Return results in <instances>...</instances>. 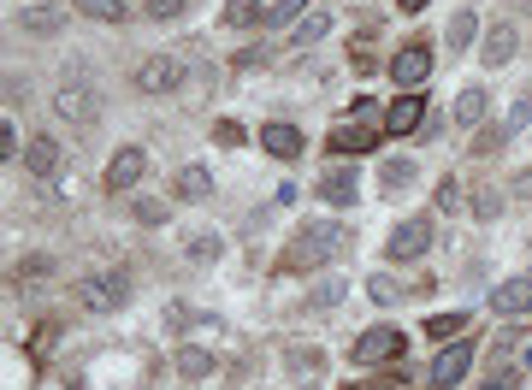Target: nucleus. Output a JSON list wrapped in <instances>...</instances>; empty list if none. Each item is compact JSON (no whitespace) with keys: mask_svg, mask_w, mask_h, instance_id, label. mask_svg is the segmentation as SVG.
I'll list each match as a JSON object with an SVG mask.
<instances>
[{"mask_svg":"<svg viewBox=\"0 0 532 390\" xmlns=\"http://www.w3.org/2000/svg\"><path fill=\"white\" fill-rule=\"evenodd\" d=\"M349 249V231L343 225H302L296 237H290V249L278 255V272H314V266H326V260H337Z\"/></svg>","mask_w":532,"mask_h":390,"instance_id":"f257e3e1","label":"nucleus"},{"mask_svg":"<svg viewBox=\"0 0 532 390\" xmlns=\"http://www.w3.org/2000/svg\"><path fill=\"white\" fill-rule=\"evenodd\" d=\"M473 355H479V349H473L467 337L444 343V349L432 355V367H426V385H432V390H456V385L467 379V373H473Z\"/></svg>","mask_w":532,"mask_h":390,"instance_id":"f03ea898","label":"nucleus"},{"mask_svg":"<svg viewBox=\"0 0 532 390\" xmlns=\"http://www.w3.org/2000/svg\"><path fill=\"white\" fill-rule=\"evenodd\" d=\"M77 302H83L89 314H119V308L131 302V278H125V272H101V278H83V284H77Z\"/></svg>","mask_w":532,"mask_h":390,"instance_id":"7ed1b4c3","label":"nucleus"},{"mask_svg":"<svg viewBox=\"0 0 532 390\" xmlns=\"http://www.w3.org/2000/svg\"><path fill=\"white\" fill-rule=\"evenodd\" d=\"M432 65H438L432 42H426V36H414V42H402V48H397V60H391V77H397L402 89H426Z\"/></svg>","mask_w":532,"mask_h":390,"instance_id":"20e7f679","label":"nucleus"},{"mask_svg":"<svg viewBox=\"0 0 532 390\" xmlns=\"http://www.w3.org/2000/svg\"><path fill=\"white\" fill-rule=\"evenodd\" d=\"M184 83V54H148L136 65V89L142 95H172Z\"/></svg>","mask_w":532,"mask_h":390,"instance_id":"39448f33","label":"nucleus"},{"mask_svg":"<svg viewBox=\"0 0 532 390\" xmlns=\"http://www.w3.org/2000/svg\"><path fill=\"white\" fill-rule=\"evenodd\" d=\"M402 349H408V337H402L397 325H373V331H361V337H355V349H349V355H355L361 367H379V361H397Z\"/></svg>","mask_w":532,"mask_h":390,"instance_id":"423d86ee","label":"nucleus"},{"mask_svg":"<svg viewBox=\"0 0 532 390\" xmlns=\"http://www.w3.org/2000/svg\"><path fill=\"white\" fill-rule=\"evenodd\" d=\"M54 113H60L66 125L89 130V125H95V113H101V107H95V89H89V83H77V77L60 83V89H54Z\"/></svg>","mask_w":532,"mask_h":390,"instance_id":"0eeeda50","label":"nucleus"},{"mask_svg":"<svg viewBox=\"0 0 532 390\" xmlns=\"http://www.w3.org/2000/svg\"><path fill=\"white\" fill-rule=\"evenodd\" d=\"M420 125H426V89H402L385 107V136H414Z\"/></svg>","mask_w":532,"mask_h":390,"instance_id":"6e6552de","label":"nucleus"},{"mask_svg":"<svg viewBox=\"0 0 532 390\" xmlns=\"http://www.w3.org/2000/svg\"><path fill=\"white\" fill-rule=\"evenodd\" d=\"M432 249V219H402L397 231L385 237V255L391 260H420Z\"/></svg>","mask_w":532,"mask_h":390,"instance_id":"1a4fd4ad","label":"nucleus"},{"mask_svg":"<svg viewBox=\"0 0 532 390\" xmlns=\"http://www.w3.org/2000/svg\"><path fill=\"white\" fill-rule=\"evenodd\" d=\"M521 54V30H515V18H497L491 30H485V42H479V60L485 65H509Z\"/></svg>","mask_w":532,"mask_h":390,"instance_id":"9d476101","label":"nucleus"},{"mask_svg":"<svg viewBox=\"0 0 532 390\" xmlns=\"http://www.w3.org/2000/svg\"><path fill=\"white\" fill-rule=\"evenodd\" d=\"M142 172H148V154L131 142V148H119V154L107 160V190H113V195L136 190V184H142Z\"/></svg>","mask_w":532,"mask_h":390,"instance_id":"9b49d317","label":"nucleus"},{"mask_svg":"<svg viewBox=\"0 0 532 390\" xmlns=\"http://www.w3.org/2000/svg\"><path fill=\"white\" fill-rule=\"evenodd\" d=\"M320 195H326L332 207H355V201H361V172H355V166H326V172H320Z\"/></svg>","mask_w":532,"mask_h":390,"instance_id":"f8f14e48","label":"nucleus"},{"mask_svg":"<svg viewBox=\"0 0 532 390\" xmlns=\"http://www.w3.org/2000/svg\"><path fill=\"white\" fill-rule=\"evenodd\" d=\"M261 148L272 154V160H284V166H290V160H302V148H308V142H302V130L290 125V119H272V125L261 130Z\"/></svg>","mask_w":532,"mask_h":390,"instance_id":"ddd939ff","label":"nucleus"},{"mask_svg":"<svg viewBox=\"0 0 532 390\" xmlns=\"http://www.w3.org/2000/svg\"><path fill=\"white\" fill-rule=\"evenodd\" d=\"M60 160H66V154H60V142H54V136L24 142V166H30V178H36V184H42V178H54V172H60Z\"/></svg>","mask_w":532,"mask_h":390,"instance_id":"4468645a","label":"nucleus"},{"mask_svg":"<svg viewBox=\"0 0 532 390\" xmlns=\"http://www.w3.org/2000/svg\"><path fill=\"white\" fill-rule=\"evenodd\" d=\"M491 308H497V314H527L532 308V278H503V284L491 290Z\"/></svg>","mask_w":532,"mask_h":390,"instance_id":"2eb2a0df","label":"nucleus"},{"mask_svg":"<svg viewBox=\"0 0 532 390\" xmlns=\"http://www.w3.org/2000/svg\"><path fill=\"white\" fill-rule=\"evenodd\" d=\"M332 148L343 154V160H355V154L379 148V130H367V125H355V119H349V125H337V130H332Z\"/></svg>","mask_w":532,"mask_h":390,"instance_id":"dca6fc26","label":"nucleus"},{"mask_svg":"<svg viewBox=\"0 0 532 390\" xmlns=\"http://www.w3.org/2000/svg\"><path fill=\"white\" fill-rule=\"evenodd\" d=\"M485 107H491V95H485L479 83H467L450 113H456V125H462V130H479V125H485Z\"/></svg>","mask_w":532,"mask_h":390,"instance_id":"f3484780","label":"nucleus"},{"mask_svg":"<svg viewBox=\"0 0 532 390\" xmlns=\"http://www.w3.org/2000/svg\"><path fill=\"white\" fill-rule=\"evenodd\" d=\"M172 195H178V201H207V195H213V172H207V166H178Z\"/></svg>","mask_w":532,"mask_h":390,"instance_id":"a211bd4d","label":"nucleus"},{"mask_svg":"<svg viewBox=\"0 0 532 390\" xmlns=\"http://www.w3.org/2000/svg\"><path fill=\"white\" fill-rule=\"evenodd\" d=\"M18 24H24L30 36H60V30H66V12H60V6H24Z\"/></svg>","mask_w":532,"mask_h":390,"instance_id":"6ab92c4d","label":"nucleus"},{"mask_svg":"<svg viewBox=\"0 0 532 390\" xmlns=\"http://www.w3.org/2000/svg\"><path fill=\"white\" fill-rule=\"evenodd\" d=\"M326 30H332V12H326V6H314V12L290 30V48H314V42H326Z\"/></svg>","mask_w":532,"mask_h":390,"instance_id":"aec40b11","label":"nucleus"},{"mask_svg":"<svg viewBox=\"0 0 532 390\" xmlns=\"http://www.w3.org/2000/svg\"><path fill=\"white\" fill-rule=\"evenodd\" d=\"M462 331H473V314H432V320H426V337H432V343H456V337H462Z\"/></svg>","mask_w":532,"mask_h":390,"instance_id":"412c9836","label":"nucleus"},{"mask_svg":"<svg viewBox=\"0 0 532 390\" xmlns=\"http://www.w3.org/2000/svg\"><path fill=\"white\" fill-rule=\"evenodd\" d=\"M308 12H314V0H278V6H266V24H272V30H284V24L296 30Z\"/></svg>","mask_w":532,"mask_h":390,"instance_id":"4be33fe9","label":"nucleus"},{"mask_svg":"<svg viewBox=\"0 0 532 390\" xmlns=\"http://www.w3.org/2000/svg\"><path fill=\"white\" fill-rule=\"evenodd\" d=\"M77 12H83V18H95V24H125V18H131V6H125V0H77Z\"/></svg>","mask_w":532,"mask_h":390,"instance_id":"5701e85b","label":"nucleus"},{"mask_svg":"<svg viewBox=\"0 0 532 390\" xmlns=\"http://www.w3.org/2000/svg\"><path fill=\"white\" fill-rule=\"evenodd\" d=\"M473 42H479V18H473V6H462V12L450 18V48H456V54H467Z\"/></svg>","mask_w":532,"mask_h":390,"instance_id":"b1692460","label":"nucleus"},{"mask_svg":"<svg viewBox=\"0 0 532 390\" xmlns=\"http://www.w3.org/2000/svg\"><path fill=\"white\" fill-rule=\"evenodd\" d=\"M249 24H266V12L255 0H225V30H249Z\"/></svg>","mask_w":532,"mask_h":390,"instance_id":"393cba45","label":"nucleus"},{"mask_svg":"<svg viewBox=\"0 0 532 390\" xmlns=\"http://www.w3.org/2000/svg\"><path fill=\"white\" fill-rule=\"evenodd\" d=\"M225 255V243H219V231H196V237H190V260H196V266H213V260Z\"/></svg>","mask_w":532,"mask_h":390,"instance_id":"a878e982","label":"nucleus"},{"mask_svg":"<svg viewBox=\"0 0 532 390\" xmlns=\"http://www.w3.org/2000/svg\"><path fill=\"white\" fill-rule=\"evenodd\" d=\"M178 373H184V379H207V373H213V355L196 349V343H190V349H178Z\"/></svg>","mask_w":532,"mask_h":390,"instance_id":"bb28decb","label":"nucleus"},{"mask_svg":"<svg viewBox=\"0 0 532 390\" xmlns=\"http://www.w3.org/2000/svg\"><path fill=\"white\" fill-rule=\"evenodd\" d=\"M172 219V201L160 195H136V225H166Z\"/></svg>","mask_w":532,"mask_h":390,"instance_id":"cd10ccee","label":"nucleus"},{"mask_svg":"<svg viewBox=\"0 0 532 390\" xmlns=\"http://www.w3.org/2000/svg\"><path fill=\"white\" fill-rule=\"evenodd\" d=\"M379 184H385L391 195L408 190V184H414V160H385V166H379Z\"/></svg>","mask_w":532,"mask_h":390,"instance_id":"c85d7f7f","label":"nucleus"},{"mask_svg":"<svg viewBox=\"0 0 532 390\" xmlns=\"http://www.w3.org/2000/svg\"><path fill=\"white\" fill-rule=\"evenodd\" d=\"M367 296L391 308V302H402V284H397V278H373V284H367Z\"/></svg>","mask_w":532,"mask_h":390,"instance_id":"c756f323","label":"nucleus"},{"mask_svg":"<svg viewBox=\"0 0 532 390\" xmlns=\"http://www.w3.org/2000/svg\"><path fill=\"white\" fill-rule=\"evenodd\" d=\"M213 142H219V148H243V125H237V119H219V125H213Z\"/></svg>","mask_w":532,"mask_h":390,"instance_id":"7c9ffc66","label":"nucleus"},{"mask_svg":"<svg viewBox=\"0 0 532 390\" xmlns=\"http://www.w3.org/2000/svg\"><path fill=\"white\" fill-rule=\"evenodd\" d=\"M337 302H343V284H337V278H326V284L308 296V308H337Z\"/></svg>","mask_w":532,"mask_h":390,"instance_id":"2f4dec72","label":"nucleus"},{"mask_svg":"<svg viewBox=\"0 0 532 390\" xmlns=\"http://www.w3.org/2000/svg\"><path fill=\"white\" fill-rule=\"evenodd\" d=\"M438 207H444V213H462V184H456V178L438 184Z\"/></svg>","mask_w":532,"mask_h":390,"instance_id":"473e14b6","label":"nucleus"},{"mask_svg":"<svg viewBox=\"0 0 532 390\" xmlns=\"http://www.w3.org/2000/svg\"><path fill=\"white\" fill-rule=\"evenodd\" d=\"M184 6H190V0H142V12H148V18H178Z\"/></svg>","mask_w":532,"mask_h":390,"instance_id":"72a5a7b5","label":"nucleus"},{"mask_svg":"<svg viewBox=\"0 0 532 390\" xmlns=\"http://www.w3.org/2000/svg\"><path fill=\"white\" fill-rule=\"evenodd\" d=\"M503 136H509V125H503V130H479V136H473V154H497V148H503Z\"/></svg>","mask_w":532,"mask_h":390,"instance_id":"f704fd0d","label":"nucleus"},{"mask_svg":"<svg viewBox=\"0 0 532 390\" xmlns=\"http://www.w3.org/2000/svg\"><path fill=\"white\" fill-rule=\"evenodd\" d=\"M0 154H6V160H12V154H24V136H18V125H12V119L0 125Z\"/></svg>","mask_w":532,"mask_h":390,"instance_id":"c9c22d12","label":"nucleus"},{"mask_svg":"<svg viewBox=\"0 0 532 390\" xmlns=\"http://www.w3.org/2000/svg\"><path fill=\"white\" fill-rule=\"evenodd\" d=\"M473 213H479V219H497V213H503V195H497V190H479Z\"/></svg>","mask_w":532,"mask_h":390,"instance_id":"e433bc0d","label":"nucleus"},{"mask_svg":"<svg viewBox=\"0 0 532 390\" xmlns=\"http://www.w3.org/2000/svg\"><path fill=\"white\" fill-rule=\"evenodd\" d=\"M373 113H379V101H373V95H361V101H349V119H355V125H361V119H373Z\"/></svg>","mask_w":532,"mask_h":390,"instance_id":"4c0bfd02","label":"nucleus"},{"mask_svg":"<svg viewBox=\"0 0 532 390\" xmlns=\"http://www.w3.org/2000/svg\"><path fill=\"white\" fill-rule=\"evenodd\" d=\"M18 278H48V255H30L18 266Z\"/></svg>","mask_w":532,"mask_h":390,"instance_id":"58836bf2","label":"nucleus"},{"mask_svg":"<svg viewBox=\"0 0 532 390\" xmlns=\"http://www.w3.org/2000/svg\"><path fill=\"white\" fill-rule=\"evenodd\" d=\"M515 385H521V373H497V379H485L479 390H515Z\"/></svg>","mask_w":532,"mask_h":390,"instance_id":"ea45409f","label":"nucleus"},{"mask_svg":"<svg viewBox=\"0 0 532 390\" xmlns=\"http://www.w3.org/2000/svg\"><path fill=\"white\" fill-rule=\"evenodd\" d=\"M515 195H521V201H532V166H527V172H515Z\"/></svg>","mask_w":532,"mask_h":390,"instance_id":"a19ab883","label":"nucleus"},{"mask_svg":"<svg viewBox=\"0 0 532 390\" xmlns=\"http://www.w3.org/2000/svg\"><path fill=\"white\" fill-rule=\"evenodd\" d=\"M397 12H426V0H397Z\"/></svg>","mask_w":532,"mask_h":390,"instance_id":"79ce46f5","label":"nucleus"},{"mask_svg":"<svg viewBox=\"0 0 532 390\" xmlns=\"http://www.w3.org/2000/svg\"><path fill=\"white\" fill-rule=\"evenodd\" d=\"M397 385H402V379H373L367 390H397Z\"/></svg>","mask_w":532,"mask_h":390,"instance_id":"37998d69","label":"nucleus"},{"mask_svg":"<svg viewBox=\"0 0 532 390\" xmlns=\"http://www.w3.org/2000/svg\"><path fill=\"white\" fill-rule=\"evenodd\" d=\"M521 367H527V373H532V343H527V355H521Z\"/></svg>","mask_w":532,"mask_h":390,"instance_id":"c03bdc74","label":"nucleus"},{"mask_svg":"<svg viewBox=\"0 0 532 390\" xmlns=\"http://www.w3.org/2000/svg\"><path fill=\"white\" fill-rule=\"evenodd\" d=\"M521 6H532V0H521Z\"/></svg>","mask_w":532,"mask_h":390,"instance_id":"a18cd8bd","label":"nucleus"},{"mask_svg":"<svg viewBox=\"0 0 532 390\" xmlns=\"http://www.w3.org/2000/svg\"><path fill=\"white\" fill-rule=\"evenodd\" d=\"M527 278H532V272H527Z\"/></svg>","mask_w":532,"mask_h":390,"instance_id":"49530a36","label":"nucleus"}]
</instances>
